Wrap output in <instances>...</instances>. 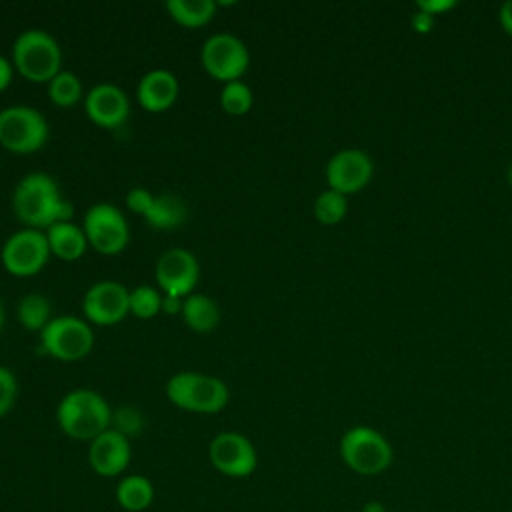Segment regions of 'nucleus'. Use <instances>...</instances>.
Listing matches in <instances>:
<instances>
[{
    "mask_svg": "<svg viewBox=\"0 0 512 512\" xmlns=\"http://www.w3.org/2000/svg\"><path fill=\"white\" fill-rule=\"evenodd\" d=\"M12 208L24 226L38 230L72 220L74 212L72 202L64 198L54 176L42 170L28 172L16 182L12 190Z\"/></svg>",
    "mask_w": 512,
    "mask_h": 512,
    "instance_id": "obj_1",
    "label": "nucleus"
},
{
    "mask_svg": "<svg viewBox=\"0 0 512 512\" xmlns=\"http://www.w3.org/2000/svg\"><path fill=\"white\" fill-rule=\"evenodd\" d=\"M56 424L72 440L90 442L110 428L112 408L108 400L92 388L66 392L56 406Z\"/></svg>",
    "mask_w": 512,
    "mask_h": 512,
    "instance_id": "obj_2",
    "label": "nucleus"
},
{
    "mask_svg": "<svg viewBox=\"0 0 512 512\" xmlns=\"http://www.w3.org/2000/svg\"><path fill=\"white\" fill-rule=\"evenodd\" d=\"M12 66L30 82H50L62 70V48L44 28H26L12 42Z\"/></svg>",
    "mask_w": 512,
    "mask_h": 512,
    "instance_id": "obj_3",
    "label": "nucleus"
},
{
    "mask_svg": "<svg viewBox=\"0 0 512 512\" xmlns=\"http://www.w3.org/2000/svg\"><path fill=\"white\" fill-rule=\"evenodd\" d=\"M166 396L180 410L194 414H216L226 408L230 390L228 384L218 376L184 370L168 378Z\"/></svg>",
    "mask_w": 512,
    "mask_h": 512,
    "instance_id": "obj_4",
    "label": "nucleus"
},
{
    "mask_svg": "<svg viewBox=\"0 0 512 512\" xmlns=\"http://www.w3.org/2000/svg\"><path fill=\"white\" fill-rule=\"evenodd\" d=\"M50 138L46 116L28 104H10L0 108V144L14 154L40 150Z\"/></svg>",
    "mask_w": 512,
    "mask_h": 512,
    "instance_id": "obj_5",
    "label": "nucleus"
},
{
    "mask_svg": "<svg viewBox=\"0 0 512 512\" xmlns=\"http://www.w3.org/2000/svg\"><path fill=\"white\" fill-rule=\"evenodd\" d=\"M92 346V324L80 316L58 314L40 332L42 352L62 362H76L86 358L92 352Z\"/></svg>",
    "mask_w": 512,
    "mask_h": 512,
    "instance_id": "obj_6",
    "label": "nucleus"
},
{
    "mask_svg": "<svg viewBox=\"0 0 512 512\" xmlns=\"http://www.w3.org/2000/svg\"><path fill=\"white\" fill-rule=\"evenodd\" d=\"M344 464L360 476L382 474L392 462L390 442L370 426H352L340 438Z\"/></svg>",
    "mask_w": 512,
    "mask_h": 512,
    "instance_id": "obj_7",
    "label": "nucleus"
},
{
    "mask_svg": "<svg viewBox=\"0 0 512 512\" xmlns=\"http://www.w3.org/2000/svg\"><path fill=\"white\" fill-rule=\"evenodd\" d=\"M200 64L222 84L242 80L250 66V50L240 36L226 30L214 32L200 46Z\"/></svg>",
    "mask_w": 512,
    "mask_h": 512,
    "instance_id": "obj_8",
    "label": "nucleus"
},
{
    "mask_svg": "<svg viewBox=\"0 0 512 512\" xmlns=\"http://www.w3.org/2000/svg\"><path fill=\"white\" fill-rule=\"evenodd\" d=\"M50 256L52 252L46 232L28 226L12 232L0 248V262L4 270L18 278L36 276L46 266Z\"/></svg>",
    "mask_w": 512,
    "mask_h": 512,
    "instance_id": "obj_9",
    "label": "nucleus"
},
{
    "mask_svg": "<svg viewBox=\"0 0 512 512\" xmlns=\"http://www.w3.org/2000/svg\"><path fill=\"white\" fill-rule=\"evenodd\" d=\"M82 228L88 238V246L106 256L122 252L130 240L128 220L112 202L92 204L82 216Z\"/></svg>",
    "mask_w": 512,
    "mask_h": 512,
    "instance_id": "obj_10",
    "label": "nucleus"
},
{
    "mask_svg": "<svg viewBox=\"0 0 512 512\" xmlns=\"http://www.w3.org/2000/svg\"><path fill=\"white\" fill-rule=\"evenodd\" d=\"M126 206L156 230H174L188 218V206L180 196L172 192L152 194L144 186H134L126 192Z\"/></svg>",
    "mask_w": 512,
    "mask_h": 512,
    "instance_id": "obj_11",
    "label": "nucleus"
},
{
    "mask_svg": "<svg viewBox=\"0 0 512 512\" xmlns=\"http://www.w3.org/2000/svg\"><path fill=\"white\" fill-rule=\"evenodd\" d=\"M208 460L222 476L248 478L258 466V452L248 436L234 430H224L210 440Z\"/></svg>",
    "mask_w": 512,
    "mask_h": 512,
    "instance_id": "obj_12",
    "label": "nucleus"
},
{
    "mask_svg": "<svg viewBox=\"0 0 512 512\" xmlns=\"http://www.w3.org/2000/svg\"><path fill=\"white\" fill-rule=\"evenodd\" d=\"M82 314L90 324L114 326L130 314V290L118 280H98L82 296Z\"/></svg>",
    "mask_w": 512,
    "mask_h": 512,
    "instance_id": "obj_13",
    "label": "nucleus"
},
{
    "mask_svg": "<svg viewBox=\"0 0 512 512\" xmlns=\"http://www.w3.org/2000/svg\"><path fill=\"white\" fill-rule=\"evenodd\" d=\"M154 278L164 294L186 298L194 292L200 280L198 258L188 248H168L156 260Z\"/></svg>",
    "mask_w": 512,
    "mask_h": 512,
    "instance_id": "obj_14",
    "label": "nucleus"
},
{
    "mask_svg": "<svg viewBox=\"0 0 512 512\" xmlns=\"http://www.w3.org/2000/svg\"><path fill=\"white\" fill-rule=\"evenodd\" d=\"M374 174V164L364 150L344 148L338 150L326 164L328 188L348 196L362 190Z\"/></svg>",
    "mask_w": 512,
    "mask_h": 512,
    "instance_id": "obj_15",
    "label": "nucleus"
},
{
    "mask_svg": "<svg viewBox=\"0 0 512 512\" xmlns=\"http://www.w3.org/2000/svg\"><path fill=\"white\" fill-rule=\"evenodd\" d=\"M84 112L100 128H120L130 116V98L114 82H98L84 94Z\"/></svg>",
    "mask_w": 512,
    "mask_h": 512,
    "instance_id": "obj_16",
    "label": "nucleus"
},
{
    "mask_svg": "<svg viewBox=\"0 0 512 512\" xmlns=\"http://www.w3.org/2000/svg\"><path fill=\"white\" fill-rule=\"evenodd\" d=\"M132 458L130 438L116 432L114 428L104 430L88 442V464L102 478L120 476Z\"/></svg>",
    "mask_w": 512,
    "mask_h": 512,
    "instance_id": "obj_17",
    "label": "nucleus"
},
{
    "mask_svg": "<svg viewBox=\"0 0 512 512\" xmlns=\"http://www.w3.org/2000/svg\"><path fill=\"white\" fill-rule=\"evenodd\" d=\"M180 94V82L168 68H152L144 72L136 84V100L148 112L168 110Z\"/></svg>",
    "mask_w": 512,
    "mask_h": 512,
    "instance_id": "obj_18",
    "label": "nucleus"
},
{
    "mask_svg": "<svg viewBox=\"0 0 512 512\" xmlns=\"http://www.w3.org/2000/svg\"><path fill=\"white\" fill-rule=\"evenodd\" d=\"M44 232H46L52 256H56L60 260L74 262V260L82 258L88 248V238L84 234L82 224H76L72 220L56 222L50 228H46Z\"/></svg>",
    "mask_w": 512,
    "mask_h": 512,
    "instance_id": "obj_19",
    "label": "nucleus"
},
{
    "mask_svg": "<svg viewBox=\"0 0 512 512\" xmlns=\"http://www.w3.org/2000/svg\"><path fill=\"white\" fill-rule=\"evenodd\" d=\"M154 484L144 474H126L118 480L114 498L116 504L126 512H144L154 502Z\"/></svg>",
    "mask_w": 512,
    "mask_h": 512,
    "instance_id": "obj_20",
    "label": "nucleus"
},
{
    "mask_svg": "<svg viewBox=\"0 0 512 512\" xmlns=\"http://www.w3.org/2000/svg\"><path fill=\"white\" fill-rule=\"evenodd\" d=\"M184 324L200 334H206L214 330L220 322V308L214 298L208 294L192 292L190 296L184 298L182 302V312H180Z\"/></svg>",
    "mask_w": 512,
    "mask_h": 512,
    "instance_id": "obj_21",
    "label": "nucleus"
},
{
    "mask_svg": "<svg viewBox=\"0 0 512 512\" xmlns=\"http://www.w3.org/2000/svg\"><path fill=\"white\" fill-rule=\"evenodd\" d=\"M218 2L214 0H166L164 8L174 22L186 28H198L214 18Z\"/></svg>",
    "mask_w": 512,
    "mask_h": 512,
    "instance_id": "obj_22",
    "label": "nucleus"
},
{
    "mask_svg": "<svg viewBox=\"0 0 512 512\" xmlns=\"http://www.w3.org/2000/svg\"><path fill=\"white\" fill-rule=\"evenodd\" d=\"M16 318L22 328L30 332H42L46 324L54 318L52 304L44 294L28 292L16 304Z\"/></svg>",
    "mask_w": 512,
    "mask_h": 512,
    "instance_id": "obj_23",
    "label": "nucleus"
},
{
    "mask_svg": "<svg viewBox=\"0 0 512 512\" xmlns=\"http://www.w3.org/2000/svg\"><path fill=\"white\" fill-rule=\"evenodd\" d=\"M48 98L52 104L60 108H68L80 100H84V86L78 74L70 70H60L50 82H48Z\"/></svg>",
    "mask_w": 512,
    "mask_h": 512,
    "instance_id": "obj_24",
    "label": "nucleus"
},
{
    "mask_svg": "<svg viewBox=\"0 0 512 512\" xmlns=\"http://www.w3.org/2000/svg\"><path fill=\"white\" fill-rule=\"evenodd\" d=\"M254 104V94L252 88L244 80H232L222 84L220 90V106L226 114L230 116H242L250 112Z\"/></svg>",
    "mask_w": 512,
    "mask_h": 512,
    "instance_id": "obj_25",
    "label": "nucleus"
},
{
    "mask_svg": "<svg viewBox=\"0 0 512 512\" xmlns=\"http://www.w3.org/2000/svg\"><path fill=\"white\" fill-rule=\"evenodd\" d=\"M314 218L324 224V226H334L338 224L344 216H346V210H348V200L344 194L328 188L324 192H320L314 200Z\"/></svg>",
    "mask_w": 512,
    "mask_h": 512,
    "instance_id": "obj_26",
    "label": "nucleus"
},
{
    "mask_svg": "<svg viewBox=\"0 0 512 512\" xmlns=\"http://www.w3.org/2000/svg\"><path fill=\"white\" fill-rule=\"evenodd\" d=\"M162 310V294L150 284H140L130 290V314L148 320Z\"/></svg>",
    "mask_w": 512,
    "mask_h": 512,
    "instance_id": "obj_27",
    "label": "nucleus"
},
{
    "mask_svg": "<svg viewBox=\"0 0 512 512\" xmlns=\"http://www.w3.org/2000/svg\"><path fill=\"white\" fill-rule=\"evenodd\" d=\"M116 432L124 434L126 438L138 436L144 430V416L134 406H120L118 410H112V424Z\"/></svg>",
    "mask_w": 512,
    "mask_h": 512,
    "instance_id": "obj_28",
    "label": "nucleus"
},
{
    "mask_svg": "<svg viewBox=\"0 0 512 512\" xmlns=\"http://www.w3.org/2000/svg\"><path fill=\"white\" fill-rule=\"evenodd\" d=\"M18 398V378L16 374L0 364V418L6 416Z\"/></svg>",
    "mask_w": 512,
    "mask_h": 512,
    "instance_id": "obj_29",
    "label": "nucleus"
},
{
    "mask_svg": "<svg viewBox=\"0 0 512 512\" xmlns=\"http://www.w3.org/2000/svg\"><path fill=\"white\" fill-rule=\"evenodd\" d=\"M454 6H456V0H420V2H416V10H422L430 16L452 10Z\"/></svg>",
    "mask_w": 512,
    "mask_h": 512,
    "instance_id": "obj_30",
    "label": "nucleus"
},
{
    "mask_svg": "<svg viewBox=\"0 0 512 512\" xmlns=\"http://www.w3.org/2000/svg\"><path fill=\"white\" fill-rule=\"evenodd\" d=\"M410 26L414 32L418 34H428L432 28H434V16L422 12V10H416L412 16H410Z\"/></svg>",
    "mask_w": 512,
    "mask_h": 512,
    "instance_id": "obj_31",
    "label": "nucleus"
},
{
    "mask_svg": "<svg viewBox=\"0 0 512 512\" xmlns=\"http://www.w3.org/2000/svg\"><path fill=\"white\" fill-rule=\"evenodd\" d=\"M12 76H14V66H12V60H8L4 54H0V92L6 90L12 82Z\"/></svg>",
    "mask_w": 512,
    "mask_h": 512,
    "instance_id": "obj_32",
    "label": "nucleus"
},
{
    "mask_svg": "<svg viewBox=\"0 0 512 512\" xmlns=\"http://www.w3.org/2000/svg\"><path fill=\"white\" fill-rule=\"evenodd\" d=\"M500 24L504 28L506 34L512 36V0H506L502 6H500Z\"/></svg>",
    "mask_w": 512,
    "mask_h": 512,
    "instance_id": "obj_33",
    "label": "nucleus"
},
{
    "mask_svg": "<svg viewBox=\"0 0 512 512\" xmlns=\"http://www.w3.org/2000/svg\"><path fill=\"white\" fill-rule=\"evenodd\" d=\"M182 302H184V298L164 294L162 296V310L168 312V314H180L182 312Z\"/></svg>",
    "mask_w": 512,
    "mask_h": 512,
    "instance_id": "obj_34",
    "label": "nucleus"
},
{
    "mask_svg": "<svg viewBox=\"0 0 512 512\" xmlns=\"http://www.w3.org/2000/svg\"><path fill=\"white\" fill-rule=\"evenodd\" d=\"M362 512H386V510H384V506H382L380 502L372 500V502H366V504H364Z\"/></svg>",
    "mask_w": 512,
    "mask_h": 512,
    "instance_id": "obj_35",
    "label": "nucleus"
},
{
    "mask_svg": "<svg viewBox=\"0 0 512 512\" xmlns=\"http://www.w3.org/2000/svg\"><path fill=\"white\" fill-rule=\"evenodd\" d=\"M4 326V304H2V298H0V330Z\"/></svg>",
    "mask_w": 512,
    "mask_h": 512,
    "instance_id": "obj_36",
    "label": "nucleus"
},
{
    "mask_svg": "<svg viewBox=\"0 0 512 512\" xmlns=\"http://www.w3.org/2000/svg\"><path fill=\"white\" fill-rule=\"evenodd\" d=\"M508 182H510V184H512V166H510V168H508Z\"/></svg>",
    "mask_w": 512,
    "mask_h": 512,
    "instance_id": "obj_37",
    "label": "nucleus"
}]
</instances>
